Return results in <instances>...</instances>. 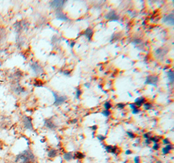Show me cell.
I'll return each instance as SVG.
<instances>
[{
    "mask_svg": "<svg viewBox=\"0 0 174 163\" xmlns=\"http://www.w3.org/2000/svg\"><path fill=\"white\" fill-rule=\"evenodd\" d=\"M153 107V104L149 103H145L144 104V108L146 110H149Z\"/></svg>",
    "mask_w": 174,
    "mask_h": 163,
    "instance_id": "cell-17",
    "label": "cell"
},
{
    "mask_svg": "<svg viewBox=\"0 0 174 163\" xmlns=\"http://www.w3.org/2000/svg\"><path fill=\"white\" fill-rule=\"evenodd\" d=\"M57 155V151L55 149H50L48 153V157L50 159H54Z\"/></svg>",
    "mask_w": 174,
    "mask_h": 163,
    "instance_id": "cell-15",
    "label": "cell"
},
{
    "mask_svg": "<svg viewBox=\"0 0 174 163\" xmlns=\"http://www.w3.org/2000/svg\"><path fill=\"white\" fill-rule=\"evenodd\" d=\"M84 35H85V37L86 38L88 39V40L90 41L91 39V38H92V36L93 35V31L92 29L89 28L85 31V32H84Z\"/></svg>",
    "mask_w": 174,
    "mask_h": 163,
    "instance_id": "cell-13",
    "label": "cell"
},
{
    "mask_svg": "<svg viewBox=\"0 0 174 163\" xmlns=\"http://www.w3.org/2000/svg\"><path fill=\"white\" fill-rule=\"evenodd\" d=\"M162 152H163L164 155H166V154H168V153H170V151L168 150L165 147H164L163 148V149H162Z\"/></svg>",
    "mask_w": 174,
    "mask_h": 163,
    "instance_id": "cell-31",
    "label": "cell"
},
{
    "mask_svg": "<svg viewBox=\"0 0 174 163\" xmlns=\"http://www.w3.org/2000/svg\"><path fill=\"white\" fill-rule=\"evenodd\" d=\"M174 15L173 13H170L165 15L163 18V22L166 24L170 26H173L174 24Z\"/></svg>",
    "mask_w": 174,
    "mask_h": 163,
    "instance_id": "cell-5",
    "label": "cell"
},
{
    "mask_svg": "<svg viewBox=\"0 0 174 163\" xmlns=\"http://www.w3.org/2000/svg\"><path fill=\"white\" fill-rule=\"evenodd\" d=\"M63 73L65 75H67V76H69L70 74V72L69 71H64Z\"/></svg>",
    "mask_w": 174,
    "mask_h": 163,
    "instance_id": "cell-39",
    "label": "cell"
},
{
    "mask_svg": "<svg viewBox=\"0 0 174 163\" xmlns=\"http://www.w3.org/2000/svg\"><path fill=\"white\" fill-rule=\"evenodd\" d=\"M159 148H160V145H159V143H154L153 146V150L157 151V150H158Z\"/></svg>",
    "mask_w": 174,
    "mask_h": 163,
    "instance_id": "cell-22",
    "label": "cell"
},
{
    "mask_svg": "<svg viewBox=\"0 0 174 163\" xmlns=\"http://www.w3.org/2000/svg\"><path fill=\"white\" fill-rule=\"evenodd\" d=\"M91 129H92L93 131H96V129H97V126L94 125V126H91Z\"/></svg>",
    "mask_w": 174,
    "mask_h": 163,
    "instance_id": "cell-37",
    "label": "cell"
},
{
    "mask_svg": "<svg viewBox=\"0 0 174 163\" xmlns=\"http://www.w3.org/2000/svg\"><path fill=\"white\" fill-rule=\"evenodd\" d=\"M112 147H113L112 145H106L105 147V149L108 153H110L111 151H112Z\"/></svg>",
    "mask_w": 174,
    "mask_h": 163,
    "instance_id": "cell-25",
    "label": "cell"
},
{
    "mask_svg": "<svg viewBox=\"0 0 174 163\" xmlns=\"http://www.w3.org/2000/svg\"><path fill=\"white\" fill-rule=\"evenodd\" d=\"M55 17L58 20H61V21H67L69 20L68 17L67 16L66 14L63 13V12L60 11H57L56 13H55Z\"/></svg>",
    "mask_w": 174,
    "mask_h": 163,
    "instance_id": "cell-8",
    "label": "cell"
},
{
    "mask_svg": "<svg viewBox=\"0 0 174 163\" xmlns=\"http://www.w3.org/2000/svg\"><path fill=\"white\" fill-rule=\"evenodd\" d=\"M53 95H54V97L55 99L54 104L55 106H58L61 105L62 104H63L65 101L67 100V97L66 96L63 95H59L57 93L55 92H52Z\"/></svg>",
    "mask_w": 174,
    "mask_h": 163,
    "instance_id": "cell-2",
    "label": "cell"
},
{
    "mask_svg": "<svg viewBox=\"0 0 174 163\" xmlns=\"http://www.w3.org/2000/svg\"><path fill=\"white\" fill-rule=\"evenodd\" d=\"M168 52V50H166L164 48H158L155 52V55L157 58H163Z\"/></svg>",
    "mask_w": 174,
    "mask_h": 163,
    "instance_id": "cell-11",
    "label": "cell"
},
{
    "mask_svg": "<svg viewBox=\"0 0 174 163\" xmlns=\"http://www.w3.org/2000/svg\"><path fill=\"white\" fill-rule=\"evenodd\" d=\"M5 163H14V162H6Z\"/></svg>",
    "mask_w": 174,
    "mask_h": 163,
    "instance_id": "cell-43",
    "label": "cell"
},
{
    "mask_svg": "<svg viewBox=\"0 0 174 163\" xmlns=\"http://www.w3.org/2000/svg\"><path fill=\"white\" fill-rule=\"evenodd\" d=\"M143 137L144 138H146V139H149V138L151 137V133H144L143 135Z\"/></svg>",
    "mask_w": 174,
    "mask_h": 163,
    "instance_id": "cell-28",
    "label": "cell"
},
{
    "mask_svg": "<svg viewBox=\"0 0 174 163\" xmlns=\"http://www.w3.org/2000/svg\"><path fill=\"white\" fill-rule=\"evenodd\" d=\"M168 80L171 84L173 83V80H174V73L172 70H170L168 72Z\"/></svg>",
    "mask_w": 174,
    "mask_h": 163,
    "instance_id": "cell-16",
    "label": "cell"
},
{
    "mask_svg": "<svg viewBox=\"0 0 174 163\" xmlns=\"http://www.w3.org/2000/svg\"><path fill=\"white\" fill-rule=\"evenodd\" d=\"M35 155L30 149H26L16 155L14 163H36Z\"/></svg>",
    "mask_w": 174,
    "mask_h": 163,
    "instance_id": "cell-1",
    "label": "cell"
},
{
    "mask_svg": "<svg viewBox=\"0 0 174 163\" xmlns=\"http://www.w3.org/2000/svg\"><path fill=\"white\" fill-rule=\"evenodd\" d=\"M156 163H162V162L160 161V160H158V161H157V162H156Z\"/></svg>",
    "mask_w": 174,
    "mask_h": 163,
    "instance_id": "cell-42",
    "label": "cell"
},
{
    "mask_svg": "<svg viewBox=\"0 0 174 163\" xmlns=\"http://www.w3.org/2000/svg\"><path fill=\"white\" fill-rule=\"evenodd\" d=\"M45 125L47 126L48 129H49L50 130H55V129L57 128L56 125H55V123H54V121H52L50 119H48V120H46L45 121Z\"/></svg>",
    "mask_w": 174,
    "mask_h": 163,
    "instance_id": "cell-10",
    "label": "cell"
},
{
    "mask_svg": "<svg viewBox=\"0 0 174 163\" xmlns=\"http://www.w3.org/2000/svg\"><path fill=\"white\" fill-rule=\"evenodd\" d=\"M127 135L129 136V137L130 138H134L135 137H136V136H135L134 134L132 132H129V131H127Z\"/></svg>",
    "mask_w": 174,
    "mask_h": 163,
    "instance_id": "cell-24",
    "label": "cell"
},
{
    "mask_svg": "<svg viewBox=\"0 0 174 163\" xmlns=\"http://www.w3.org/2000/svg\"><path fill=\"white\" fill-rule=\"evenodd\" d=\"M116 106H117V108H119V109H123V108H125V104H123V103H119V104H117V105H116Z\"/></svg>",
    "mask_w": 174,
    "mask_h": 163,
    "instance_id": "cell-32",
    "label": "cell"
},
{
    "mask_svg": "<svg viewBox=\"0 0 174 163\" xmlns=\"http://www.w3.org/2000/svg\"><path fill=\"white\" fill-rule=\"evenodd\" d=\"M96 138H97V139L98 140H100V142H103V141L105 140L106 138V137H104V136L100 135H98L97 137H96Z\"/></svg>",
    "mask_w": 174,
    "mask_h": 163,
    "instance_id": "cell-23",
    "label": "cell"
},
{
    "mask_svg": "<svg viewBox=\"0 0 174 163\" xmlns=\"http://www.w3.org/2000/svg\"><path fill=\"white\" fill-rule=\"evenodd\" d=\"M151 141L149 140V139H146V144L147 145H149L151 143Z\"/></svg>",
    "mask_w": 174,
    "mask_h": 163,
    "instance_id": "cell-38",
    "label": "cell"
},
{
    "mask_svg": "<svg viewBox=\"0 0 174 163\" xmlns=\"http://www.w3.org/2000/svg\"><path fill=\"white\" fill-rule=\"evenodd\" d=\"M106 18L110 20L111 22H117L119 19V16L117 15L115 11H111L106 15Z\"/></svg>",
    "mask_w": 174,
    "mask_h": 163,
    "instance_id": "cell-7",
    "label": "cell"
},
{
    "mask_svg": "<svg viewBox=\"0 0 174 163\" xmlns=\"http://www.w3.org/2000/svg\"><path fill=\"white\" fill-rule=\"evenodd\" d=\"M158 77L157 76L151 75V76H149L146 78V81H145V84L156 86L158 82Z\"/></svg>",
    "mask_w": 174,
    "mask_h": 163,
    "instance_id": "cell-3",
    "label": "cell"
},
{
    "mask_svg": "<svg viewBox=\"0 0 174 163\" xmlns=\"http://www.w3.org/2000/svg\"><path fill=\"white\" fill-rule=\"evenodd\" d=\"M90 86H91V84H89V83H86V84H85V87H88V88H89V87H90Z\"/></svg>",
    "mask_w": 174,
    "mask_h": 163,
    "instance_id": "cell-40",
    "label": "cell"
},
{
    "mask_svg": "<svg viewBox=\"0 0 174 163\" xmlns=\"http://www.w3.org/2000/svg\"><path fill=\"white\" fill-rule=\"evenodd\" d=\"M146 99L144 97H140V98H137L135 99L134 104L137 107H141L143 104L146 103Z\"/></svg>",
    "mask_w": 174,
    "mask_h": 163,
    "instance_id": "cell-12",
    "label": "cell"
},
{
    "mask_svg": "<svg viewBox=\"0 0 174 163\" xmlns=\"http://www.w3.org/2000/svg\"><path fill=\"white\" fill-rule=\"evenodd\" d=\"M140 112V110L139 108H136V109H134V110H132V113L133 114H139Z\"/></svg>",
    "mask_w": 174,
    "mask_h": 163,
    "instance_id": "cell-34",
    "label": "cell"
},
{
    "mask_svg": "<svg viewBox=\"0 0 174 163\" xmlns=\"http://www.w3.org/2000/svg\"><path fill=\"white\" fill-rule=\"evenodd\" d=\"M163 142L164 144L168 145V144H170V141L168 138H164V139H163Z\"/></svg>",
    "mask_w": 174,
    "mask_h": 163,
    "instance_id": "cell-26",
    "label": "cell"
},
{
    "mask_svg": "<svg viewBox=\"0 0 174 163\" xmlns=\"http://www.w3.org/2000/svg\"><path fill=\"white\" fill-rule=\"evenodd\" d=\"M104 107H105V110H109L110 109L112 108V104H111L110 102L109 101H106V103H105V104H104Z\"/></svg>",
    "mask_w": 174,
    "mask_h": 163,
    "instance_id": "cell-18",
    "label": "cell"
},
{
    "mask_svg": "<svg viewBox=\"0 0 174 163\" xmlns=\"http://www.w3.org/2000/svg\"><path fill=\"white\" fill-rule=\"evenodd\" d=\"M132 153V151L130 149H127L126 152H125V154L126 155H130Z\"/></svg>",
    "mask_w": 174,
    "mask_h": 163,
    "instance_id": "cell-36",
    "label": "cell"
},
{
    "mask_svg": "<svg viewBox=\"0 0 174 163\" xmlns=\"http://www.w3.org/2000/svg\"><path fill=\"white\" fill-rule=\"evenodd\" d=\"M31 68H32V69L33 70V72H35V74H40L41 72H42L43 70L42 67L40 66V65H38L37 63H33L32 65H31Z\"/></svg>",
    "mask_w": 174,
    "mask_h": 163,
    "instance_id": "cell-9",
    "label": "cell"
},
{
    "mask_svg": "<svg viewBox=\"0 0 174 163\" xmlns=\"http://www.w3.org/2000/svg\"><path fill=\"white\" fill-rule=\"evenodd\" d=\"M134 163H140L141 162V159H140V157L139 156L135 157L134 159Z\"/></svg>",
    "mask_w": 174,
    "mask_h": 163,
    "instance_id": "cell-27",
    "label": "cell"
},
{
    "mask_svg": "<svg viewBox=\"0 0 174 163\" xmlns=\"http://www.w3.org/2000/svg\"><path fill=\"white\" fill-rule=\"evenodd\" d=\"M142 41L140 39H135L134 41H133V43L135 44V45H137V44H139L140 43H141Z\"/></svg>",
    "mask_w": 174,
    "mask_h": 163,
    "instance_id": "cell-35",
    "label": "cell"
},
{
    "mask_svg": "<svg viewBox=\"0 0 174 163\" xmlns=\"http://www.w3.org/2000/svg\"><path fill=\"white\" fill-rule=\"evenodd\" d=\"M74 45H75V42H72L71 44V48H73Z\"/></svg>",
    "mask_w": 174,
    "mask_h": 163,
    "instance_id": "cell-41",
    "label": "cell"
},
{
    "mask_svg": "<svg viewBox=\"0 0 174 163\" xmlns=\"http://www.w3.org/2000/svg\"><path fill=\"white\" fill-rule=\"evenodd\" d=\"M22 123L26 129L33 130V126L32 124V120L31 118L28 116H24L22 118Z\"/></svg>",
    "mask_w": 174,
    "mask_h": 163,
    "instance_id": "cell-4",
    "label": "cell"
},
{
    "mask_svg": "<svg viewBox=\"0 0 174 163\" xmlns=\"http://www.w3.org/2000/svg\"><path fill=\"white\" fill-rule=\"evenodd\" d=\"M129 106H130V108L132 109V110H134V109H136V108H138V107L136 105H135L134 103H130L129 104Z\"/></svg>",
    "mask_w": 174,
    "mask_h": 163,
    "instance_id": "cell-33",
    "label": "cell"
},
{
    "mask_svg": "<svg viewBox=\"0 0 174 163\" xmlns=\"http://www.w3.org/2000/svg\"><path fill=\"white\" fill-rule=\"evenodd\" d=\"M149 140L151 141V142H153V143H158L159 142V139L158 138H157L156 137H150L149 138Z\"/></svg>",
    "mask_w": 174,
    "mask_h": 163,
    "instance_id": "cell-21",
    "label": "cell"
},
{
    "mask_svg": "<svg viewBox=\"0 0 174 163\" xmlns=\"http://www.w3.org/2000/svg\"><path fill=\"white\" fill-rule=\"evenodd\" d=\"M82 95V91L79 88H76V99H80Z\"/></svg>",
    "mask_w": 174,
    "mask_h": 163,
    "instance_id": "cell-19",
    "label": "cell"
},
{
    "mask_svg": "<svg viewBox=\"0 0 174 163\" xmlns=\"http://www.w3.org/2000/svg\"><path fill=\"white\" fill-rule=\"evenodd\" d=\"M63 159L67 162H69L74 159V155L72 153H65L63 154Z\"/></svg>",
    "mask_w": 174,
    "mask_h": 163,
    "instance_id": "cell-14",
    "label": "cell"
},
{
    "mask_svg": "<svg viewBox=\"0 0 174 163\" xmlns=\"http://www.w3.org/2000/svg\"><path fill=\"white\" fill-rule=\"evenodd\" d=\"M76 157L78 158V159H83V158L85 157V155L82 153H77Z\"/></svg>",
    "mask_w": 174,
    "mask_h": 163,
    "instance_id": "cell-30",
    "label": "cell"
},
{
    "mask_svg": "<svg viewBox=\"0 0 174 163\" xmlns=\"http://www.w3.org/2000/svg\"><path fill=\"white\" fill-rule=\"evenodd\" d=\"M102 114L105 117H108L111 115V112L110 110H105L102 112Z\"/></svg>",
    "mask_w": 174,
    "mask_h": 163,
    "instance_id": "cell-20",
    "label": "cell"
},
{
    "mask_svg": "<svg viewBox=\"0 0 174 163\" xmlns=\"http://www.w3.org/2000/svg\"><path fill=\"white\" fill-rule=\"evenodd\" d=\"M65 1H52L50 3V6L52 8L56 9L57 11H60L65 3Z\"/></svg>",
    "mask_w": 174,
    "mask_h": 163,
    "instance_id": "cell-6",
    "label": "cell"
},
{
    "mask_svg": "<svg viewBox=\"0 0 174 163\" xmlns=\"http://www.w3.org/2000/svg\"><path fill=\"white\" fill-rule=\"evenodd\" d=\"M165 147H166V149H167L168 150L170 151V152L171 150H172V149H173V145H171V143H170V144H168V145H166Z\"/></svg>",
    "mask_w": 174,
    "mask_h": 163,
    "instance_id": "cell-29",
    "label": "cell"
}]
</instances>
